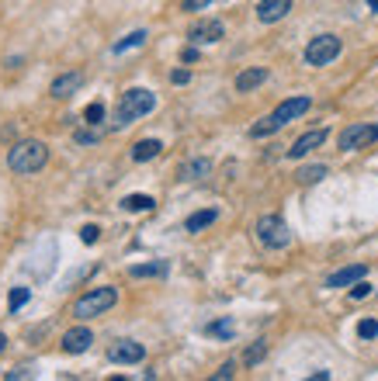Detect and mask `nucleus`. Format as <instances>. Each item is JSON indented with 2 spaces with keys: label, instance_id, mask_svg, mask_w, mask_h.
<instances>
[{
  "label": "nucleus",
  "instance_id": "obj_32",
  "mask_svg": "<svg viewBox=\"0 0 378 381\" xmlns=\"http://www.w3.org/2000/svg\"><path fill=\"white\" fill-rule=\"evenodd\" d=\"M208 4H212V0H184V11H201Z\"/></svg>",
  "mask_w": 378,
  "mask_h": 381
},
{
  "label": "nucleus",
  "instance_id": "obj_30",
  "mask_svg": "<svg viewBox=\"0 0 378 381\" xmlns=\"http://www.w3.org/2000/svg\"><path fill=\"white\" fill-rule=\"evenodd\" d=\"M233 374H236V364H233V360H226V364H223V367H219V371H215V374H212V378H215V381H229V378H233Z\"/></svg>",
  "mask_w": 378,
  "mask_h": 381
},
{
  "label": "nucleus",
  "instance_id": "obj_19",
  "mask_svg": "<svg viewBox=\"0 0 378 381\" xmlns=\"http://www.w3.org/2000/svg\"><path fill=\"white\" fill-rule=\"evenodd\" d=\"M215 219H219V211H215V208H205V211H194V215H191V219L184 222V229H188V233H201V229H208Z\"/></svg>",
  "mask_w": 378,
  "mask_h": 381
},
{
  "label": "nucleus",
  "instance_id": "obj_3",
  "mask_svg": "<svg viewBox=\"0 0 378 381\" xmlns=\"http://www.w3.org/2000/svg\"><path fill=\"white\" fill-rule=\"evenodd\" d=\"M153 107H156L153 90H146V87H132V90H125V94H122V101H118V111H115V129L132 125L136 118L149 115Z\"/></svg>",
  "mask_w": 378,
  "mask_h": 381
},
{
  "label": "nucleus",
  "instance_id": "obj_12",
  "mask_svg": "<svg viewBox=\"0 0 378 381\" xmlns=\"http://www.w3.org/2000/svg\"><path fill=\"white\" fill-rule=\"evenodd\" d=\"M223 35H226L223 21H198V25L188 31V38H191L194 45H205V42H219Z\"/></svg>",
  "mask_w": 378,
  "mask_h": 381
},
{
  "label": "nucleus",
  "instance_id": "obj_10",
  "mask_svg": "<svg viewBox=\"0 0 378 381\" xmlns=\"http://www.w3.org/2000/svg\"><path fill=\"white\" fill-rule=\"evenodd\" d=\"M292 11V0H260L257 4V21L260 25H275Z\"/></svg>",
  "mask_w": 378,
  "mask_h": 381
},
{
  "label": "nucleus",
  "instance_id": "obj_1",
  "mask_svg": "<svg viewBox=\"0 0 378 381\" xmlns=\"http://www.w3.org/2000/svg\"><path fill=\"white\" fill-rule=\"evenodd\" d=\"M309 97H288V101H281L278 107H275V115H267L264 122H257L253 129H250V135L253 139H264V135H275L281 125H288V122H295L299 115H305L309 111Z\"/></svg>",
  "mask_w": 378,
  "mask_h": 381
},
{
  "label": "nucleus",
  "instance_id": "obj_18",
  "mask_svg": "<svg viewBox=\"0 0 378 381\" xmlns=\"http://www.w3.org/2000/svg\"><path fill=\"white\" fill-rule=\"evenodd\" d=\"M167 260H156V263H136V267H129V274L132 278H164L167 274Z\"/></svg>",
  "mask_w": 378,
  "mask_h": 381
},
{
  "label": "nucleus",
  "instance_id": "obj_15",
  "mask_svg": "<svg viewBox=\"0 0 378 381\" xmlns=\"http://www.w3.org/2000/svg\"><path fill=\"white\" fill-rule=\"evenodd\" d=\"M160 149H164V142H160V139H142V142L132 146V159L136 163H149V159L160 156Z\"/></svg>",
  "mask_w": 378,
  "mask_h": 381
},
{
  "label": "nucleus",
  "instance_id": "obj_4",
  "mask_svg": "<svg viewBox=\"0 0 378 381\" xmlns=\"http://www.w3.org/2000/svg\"><path fill=\"white\" fill-rule=\"evenodd\" d=\"M115 302H118V291H115V288H90L87 295H80V298L73 302V315L87 322V319H94V315H104Z\"/></svg>",
  "mask_w": 378,
  "mask_h": 381
},
{
  "label": "nucleus",
  "instance_id": "obj_37",
  "mask_svg": "<svg viewBox=\"0 0 378 381\" xmlns=\"http://www.w3.org/2000/svg\"><path fill=\"white\" fill-rule=\"evenodd\" d=\"M368 8H371V11H378V0H368Z\"/></svg>",
  "mask_w": 378,
  "mask_h": 381
},
{
  "label": "nucleus",
  "instance_id": "obj_33",
  "mask_svg": "<svg viewBox=\"0 0 378 381\" xmlns=\"http://www.w3.org/2000/svg\"><path fill=\"white\" fill-rule=\"evenodd\" d=\"M181 60H184V63H194V60H198V49H194V45L184 49V52H181Z\"/></svg>",
  "mask_w": 378,
  "mask_h": 381
},
{
  "label": "nucleus",
  "instance_id": "obj_16",
  "mask_svg": "<svg viewBox=\"0 0 378 381\" xmlns=\"http://www.w3.org/2000/svg\"><path fill=\"white\" fill-rule=\"evenodd\" d=\"M264 80H267V70H264V66H253V70H243V73L236 77V90H240V94H247V90L260 87Z\"/></svg>",
  "mask_w": 378,
  "mask_h": 381
},
{
  "label": "nucleus",
  "instance_id": "obj_21",
  "mask_svg": "<svg viewBox=\"0 0 378 381\" xmlns=\"http://www.w3.org/2000/svg\"><path fill=\"white\" fill-rule=\"evenodd\" d=\"M122 208H125V211H153L156 201H153L149 194H129V198L122 201Z\"/></svg>",
  "mask_w": 378,
  "mask_h": 381
},
{
  "label": "nucleus",
  "instance_id": "obj_24",
  "mask_svg": "<svg viewBox=\"0 0 378 381\" xmlns=\"http://www.w3.org/2000/svg\"><path fill=\"white\" fill-rule=\"evenodd\" d=\"M264 357H267V343H264V340H257L253 347H247V354H243V364H250V367H253V364H260Z\"/></svg>",
  "mask_w": 378,
  "mask_h": 381
},
{
  "label": "nucleus",
  "instance_id": "obj_13",
  "mask_svg": "<svg viewBox=\"0 0 378 381\" xmlns=\"http://www.w3.org/2000/svg\"><path fill=\"white\" fill-rule=\"evenodd\" d=\"M80 83H84V73H77V70H73V73H63V77L52 80L49 94L56 97V101H60V97H73V94L80 90Z\"/></svg>",
  "mask_w": 378,
  "mask_h": 381
},
{
  "label": "nucleus",
  "instance_id": "obj_22",
  "mask_svg": "<svg viewBox=\"0 0 378 381\" xmlns=\"http://www.w3.org/2000/svg\"><path fill=\"white\" fill-rule=\"evenodd\" d=\"M323 177H327V167H323V163H316V167H302V170L295 174L299 184H319Z\"/></svg>",
  "mask_w": 378,
  "mask_h": 381
},
{
  "label": "nucleus",
  "instance_id": "obj_34",
  "mask_svg": "<svg viewBox=\"0 0 378 381\" xmlns=\"http://www.w3.org/2000/svg\"><path fill=\"white\" fill-rule=\"evenodd\" d=\"M77 142H97V132H87L84 129V132H77Z\"/></svg>",
  "mask_w": 378,
  "mask_h": 381
},
{
  "label": "nucleus",
  "instance_id": "obj_2",
  "mask_svg": "<svg viewBox=\"0 0 378 381\" xmlns=\"http://www.w3.org/2000/svg\"><path fill=\"white\" fill-rule=\"evenodd\" d=\"M45 163H49V146L38 139H25L8 153V167L14 174H38Z\"/></svg>",
  "mask_w": 378,
  "mask_h": 381
},
{
  "label": "nucleus",
  "instance_id": "obj_36",
  "mask_svg": "<svg viewBox=\"0 0 378 381\" xmlns=\"http://www.w3.org/2000/svg\"><path fill=\"white\" fill-rule=\"evenodd\" d=\"M4 347H8V337H4V333H0V354H4Z\"/></svg>",
  "mask_w": 378,
  "mask_h": 381
},
{
  "label": "nucleus",
  "instance_id": "obj_11",
  "mask_svg": "<svg viewBox=\"0 0 378 381\" xmlns=\"http://www.w3.org/2000/svg\"><path fill=\"white\" fill-rule=\"evenodd\" d=\"M323 142H327V129H312V132H305V135H299V139H295V146L288 149V156H292V159H302L305 153L319 149Z\"/></svg>",
  "mask_w": 378,
  "mask_h": 381
},
{
  "label": "nucleus",
  "instance_id": "obj_29",
  "mask_svg": "<svg viewBox=\"0 0 378 381\" xmlns=\"http://www.w3.org/2000/svg\"><path fill=\"white\" fill-rule=\"evenodd\" d=\"M80 239H84L87 246H94V243L101 239V229H97V226H84V229H80Z\"/></svg>",
  "mask_w": 378,
  "mask_h": 381
},
{
  "label": "nucleus",
  "instance_id": "obj_8",
  "mask_svg": "<svg viewBox=\"0 0 378 381\" xmlns=\"http://www.w3.org/2000/svg\"><path fill=\"white\" fill-rule=\"evenodd\" d=\"M108 357H112L115 364H139L146 357V347L136 343V340H115L112 347H108Z\"/></svg>",
  "mask_w": 378,
  "mask_h": 381
},
{
  "label": "nucleus",
  "instance_id": "obj_26",
  "mask_svg": "<svg viewBox=\"0 0 378 381\" xmlns=\"http://www.w3.org/2000/svg\"><path fill=\"white\" fill-rule=\"evenodd\" d=\"M28 298H32V288H14V291H11V298H8V302H11V312H18Z\"/></svg>",
  "mask_w": 378,
  "mask_h": 381
},
{
  "label": "nucleus",
  "instance_id": "obj_7",
  "mask_svg": "<svg viewBox=\"0 0 378 381\" xmlns=\"http://www.w3.org/2000/svg\"><path fill=\"white\" fill-rule=\"evenodd\" d=\"M371 142H378V125H347L340 132V149L344 153H357Z\"/></svg>",
  "mask_w": 378,
  "mask_h": 381
},
{
  "label": "nucleus",
  "instance_id": "obj_28",
  "mask_svg": "<svg viewBox=\"0 0 378 381\" xmlns=\"http://www.w3.org/2000/svg\"><path fill=\"white\" fill-rule=\"evenodd\" d=\"M368 295H371V285H368L364 278H361V281H354V288H351V298H354V302H361V298H368Z\"/></svg>",
  "mask_w": 378,
  "mask_h": 381
},
{
  "label": "nucleus",
  "instance_id": "obj_17",
  "mask_svg": "<svg viewBox=\"0 0 378 381\" xmlns=\"http://www.w3.org/2000/svg\"><path fill=\"white\" fill-rule=\"evenodd\" d=\"M212 174V163L208 159H188L184 167H181V181H201Z\"/></svg>",
  "mask_w": 378,
  "mask_h": 381
},
{
  "label": "nucleus",
  "instance_id": "obj_9",
  "mask_svg": "<svg viewBox=\"0 0 378 381\" xmlns=\"http://www.w3.org/2000/svg\"><path fill=\"white\" fill-rule=\"evenodd\" d=\"M94 343V333L87 330V326H73V330L63 333V350L66 354H87Z\"/></svg>",
  "mask_w": 378,
  "mask_h": 381
},
{
  "label": "nucleus",
  "instance_id": "obj_25",
  "mask_svg": "<svg viewBox=\"0 0 378 381\" xmlns=\"http://www.w3.org/2000/svg\"><path fill=\"white\" fill-rule=\"evenodd\" d=\"M357 337H361V340H375V337H378V322H375V319H361V322H357Z\"/></svg>",
  "mask_w": 378,
  "mask_h": 381
},
{
  "label": "nucleus",
  "instance_id": "obj_20",
  "mask_svg": "<svg viewBox=\"0 0 378 381\" xmlns=\"http://www.w3.org/2000/svg\"><path fill=\"white\" fill-rule=\"evenodd\" d=\"M233 333H236L233 319H215V322H208V326H205V337H219V340H229Z\"/></svg>",
  "mask_w": 378,
  "mask_h": 381
},
{
  "label": "nucleus",
  "instance_id": "obj_14",
  "mask_svg": "<svg viewBox=\"0 0 378 381\" xmlns=\"http://www.w3.org/2000/svg\"><path fill=\"white\" fill-rule=\"evenodd\" d=\"M364 274H368V267H364V263H351V267H344V270H337V274L327 278V288H347V285L361 281Z\"/></svg>",
  "mask_w": 378,
  "mask_h": 381
},
{
  "label": "nucleus",
  "instance_id": "obj_27",
  "mask_svg": "<svg viewBox=\"0 0 378 381\" xmlns=\"http://www.w3.org/2000/svg\"><path fill=\"white\" fill-rule=\"evenodd\" d=\"M101 118H104V104H101V101H97V104H90L87 111H84V122H87V125H97Z\"/></svg>",
  "mask_w": 378,
  "mask_h": 381
},
{
  "label": "nucleus",
  "instance_id": "obj_5",
  "mask_svg": "<svg viewBox=\"0 0 378 381\" xmlns=\"http://www.w3.org/2000/svg\"><path fill=\"white\" fill-rule=\"evenodd\" d=\"M257 239L267 250H285L292 243V233H288L281 215H260V219H257Z\"/></svg>",
  "mask_w": 378,
  "mask_h": 381
},
{
  "label": "nucleus",
  "instance_id": "obj_6",
  "mask_svg": "<svg viewBox=\"0 0 378 381\" xmlns=\"http://www.w3.org/2000/svg\"><path fill=\"white\" fill-rule=\"evenodd\" d=\"M340 38L337 35H316L309 45H305V63L309 66H327V63H333L337 56H340Z\"/></svg>",
  "mask_w": 378,
  "mask_h": 381
},
{
  "label": "nucleus",
  "instance_id": "obj_31",
  "mask_svg": "<svg viewBox=\"0 0 378 381\" xmlns=\"http://www.w3.org/2000/svg\"><path fill=\"white\" fill-rule=\"evenodd\" d=\"M188 80H191V73H188V70H174V73H171V83H177V87H184Z\"/></svg>",
  "mask_w": 378,
  "mask_h": 381
},
{
  "label": "nucleus",
  "instance_id": "obj_35",
  "mask_svg": "<svg viewBox=\"0 0 378 381\" xmlns=\"http://www.w3.org/2000/svg\"><path fill=\"white\" fill-rule=\"evenodd\" d=\"M28 374H32L28 367H18V371H11V374H8V381H18V378H28Z\"/></svg>",
  "mask_w": 378,
  "mask_h": 381
},
{
  "label": "nucleus",
  "instance_id": "obj_23",
  "mask_svg": "<svg viewBox=\"0 0 378 381\" xmlns=\"http://www.w3.org/2000/svg\"><path fill=\"white\" fill-rule=\"evenodd\" d=\"M146 31H132V35H125L122 42H115V56H122V52H129V49H139V45H146Z\"/></svg>",
  "mask_w": 378,
  "mask_h": 381
}]
</instances>
